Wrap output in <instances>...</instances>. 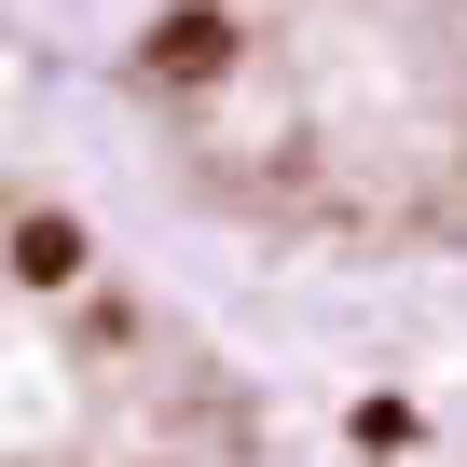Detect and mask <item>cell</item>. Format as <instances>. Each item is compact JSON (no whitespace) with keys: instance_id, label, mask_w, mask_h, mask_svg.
<instances>
[{"instance_id":"obj_1","label":"cell","mask_w":467,"mask_h":467,"mask_svg":"<svg viewBox=\"0 0 467 467\" xmlns=\"http://www.w3.org/2000/svg\"><path fill=\"white\" fill-rule=\"evenodd\" d=\"M138 69H151V83H220V69H234V15H206V0L165 15V28L138 42Z\"/></svg>"},{"instance_id":"obj_2","label":"cell","mask_w":467,"mask_h":467,"mask_svg":"<svg viewBox=\"0 0 467 467\" xmlns=\"http://www.w3.org/2000/svg\"><path fill=\"white\" fill-rule=\"evenodd\" d=\"M15 275H28V289H56V275H83V234L28 206V220H15Z\"/></svg>"}]
</instances>
